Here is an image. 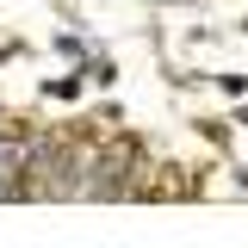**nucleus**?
I'll use <instances>...</instances> for the list:
<instances>
[{"label": "nucleus", "mask_w": 248, "mask_h": 248, "mask_svg": "<svg viewBox=\"0 0 248 248\" xmlns=\"http://www.w3.org/2000/svg\"><path fill=\"white\" fill-rule=\"evenodd\" d=\"M19 168H25V149H19V143H6V137H0V199H13V192H19V180H13V174H19Z\"/></svg>", "instance_id": "nucleus-1"}]
</instances>
